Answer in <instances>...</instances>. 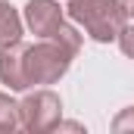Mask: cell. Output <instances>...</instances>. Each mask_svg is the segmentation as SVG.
I'll use <instances>...</instances> for the list:
<instances>
[{
    "label": "cell",
    "mask_w": 134,
    "mask_h": 134,
    "mask_svg": "<svg viewBox=\"0 0 134 134\" xmlns=\"http://www.w3.org/2000/svg\"><path fill=\"white\" fill-rule=\"evenodd\" d=\"M66 13L84 25V31L91 34L97 44H109V41H119V34L125 28V9H122V0H69Z\"/></svg>",
    "instance_id": "6da1fadb"
},
{
    "label": "cell",
    "mask_w": 134,
    "mask_h": 134,
    "mask_svg": "<svg viewBox=\"0 0 134 134\" xmlns=\"http://www.w3.org/2000/svg\"><path fill=\"white\" fill-rule=\"evenodd\" d=\"M75 59V53L63 47L59 41L53 37H44L31 47H25V75H28V84H53L59 81L69 72Z\"/></svg>",
    "instance_id": "7a4b0ae2"
},
{
    "label": "cell",
    "mask_w": 134,
    "mask_h": 134,
    "mask_svg": "<svg viewBox=\"0 0 134 134\" xmlns=\"http://www.w3.org/2000/svg\"><path fill=\"white\" fill-rule=\"evenodd\" d=\"M19 119L22 128L31 134L56 131V125L63 122V103L53 91H34L19 100Z\"/></svg>",
    "instance_id": "3957f363"
},
{
    "label": "cell",
    "mask_w": 134,
    "mask_h": 134,
    "mask_svg": "<svg viewBox=\"0 0 134 134\" xmlns=\"http://www.w3.org/2000/svg\"><path fill=\"white\" fill-rule=\"evenodd\" d=\"M25 25L37 37H50L63 25V9L56 0H28L25 3Z\"/></svg>",
    "instance_id": "277c9868"
},
{
    "label": "cell",
    "mask_w": 134,
    "mask_h": 134,
    "mask_svg": "<svg viewBox=\"0 0 134 134\" xmlns=\"http://www.w3.org/2000/svg\"><path fill=\"white\" fill-rule=\"evenodd\" d=\"M0 81L9 91L31 87L28 84V75H25V47H22V41L19 44H9V47H0Z\"/></svg>",
    "instance_id": "5b68a950"
},
{
    "label": "cell",
    "mask_w": 134,
    "mask_h": 134,
    "mask_svg": "<svg viewBox=\"0 0 134 134\" xmlns=\"http://www.w3.org/2000/svg\"><path fill=\"white\" fill-rule=\"evenodd\" d=\"M19 41H22V19H19V13L3 0V3H0V47L19 44Z\"/></svg>",
    "instance_id": "8992f818"
},
{
    "label": "cell",
    "mask_w": 134,
    "mask_h": 134,
    "mask_svg": "<svg viewBox=\"0 0 134 134\" xmlns=\"http://www.w3.org/2000/svg\"><path fill=\"white\" fill-rule=\"evenodd\" d=\"M22 128V119H19V103L13 100L9 94L0 91V134H9Z\"/></svg>",
    "instance_id": "52a82bcc"
},
{
    "label": "cell",
    "mask_w": 134,
    "mask_h": 134,
    "mask_svg": "<svg viewBox=\"0 0 134 134\" xmlns=\"http://www.w3.org/2000/svg\"><path fill=\"white\" fill-rule=\"evenodd\" d=\"M50 37H53V41H59V44H63V47H69V50H72V53H75V56H78V50H81V34L75 31V28H72V25H66V22H63V25H59V28H56V31L50 34Z\"/></svg>",
    "instance_id": "ba28073f"
},
{
    "label": "cell",
    "mask_w": 134,
    "mask_h": 134,
    "mask_svg": "<svg viewBox=\"0 0 134 134\" xmlns=\"http://www.w3.org/2000/svg\"><path fill=\"white\" fill-rule=\"evenodd\" d=\"M112 131L115 134H131L134 131V106L131 109H122V112L112 119Z\"/></svg>",
    "instance_id": "9c48e42d"
},
{
    "label": "cell",
    "mask_w": 134,
    "mask_h": 134,
    "mask_svg": "<svg viewBox=\"0 0 134 134\" xmlns=\"http://www.w3.org/2000/svg\"><path fill=\"white\" fill-rule=\"evenodd\" d=\"M119 47H122L125 56L134 59V25H125V28H122V34H119Z\"/></svg>",
    "instance_id": "30bf717a"
},
{
    "label": "cell",
    "mask_w": 134,
    "mask_h": 134,
    "mask_svg": "<svg viewBox=\"0 0 134 134\" xmlns=\"http://www.w3.org/2000/svg\"><path fill=\"white\" fill-rule=\"evenodd\" d=\"M122 9H125V16L134 19V0H122Z\"/></svg>",
    "instance_id": "8fae6325"
},
{
    "label": "cell",
    "mask_w": 134,
    "mask_h": 134,
    "mask_svg": "<svg viewBox=\"0 0 134 134\" xmlns=\"http://www.w3.org/2000/svg\"><path fill=\"white\" fill-rule=\"evenodd\" d=\"M0 3H3V0H0Z\"/></svg>",
    "instance_id": "7c38bea8"
}]
</instances>
